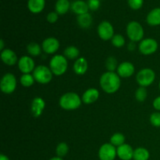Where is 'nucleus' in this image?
<instances>
[{"label":"nucleus","mask_w":160,"mask_h":160,"mask_svg":"<svg viewBox=\"0 0 160 160\" xmlns=\"http://www.w3.org/2000/svg\"><path fill=\"white\" fill-rule=\"evenodd\" d=\"M100 87L107 94H114L120 89L121 81L117 72L106 71L102 73L99 80Z\"/></svg>","instance_id":"obj_1"},{"label":"nucleus","mask_w":160,"mask_h":160,"mask_svg":"<svg viewBox=\"0 0 160 160\" xmlns=\"http://www.w3.org/2000/svg\"><path fill=\"white\" fill-rule=\"evenodd\" d=\"M82 98L76 92H70L63 94L59 101V106L64 110H75L81 107Z\"/></svg>","instance_id":"obj_2"},{"label":"nucleus","mask_w":160,"mask_h":160,"mask_svg":"<svg viewBox=\"0 0 160 160\" xmlns=\"http://www.w3.org/2000/svg\"><path fill=\"white\" fill-rule=\"evenodd\" d=\"M49 68L53 75L62 76L67 72L68 69V61L62 55H55L52 57L49 62Z\"/></svg>","instance_id":"obj_3"},{"label":"nucleus","mask_w":160,"mask_h":160,"mask_svg":"<svg viewBox=\"0 0 160 160\" xmlns=\"http://www.w3.org/2000/svg\"><path fill=\"white\" fill-rule=\"evenodd\" d=\"M145 31L142 25L138 21H131L127 25V35L128 38L134 42L143 40Z\"/></svg>","instance_id":"obj_4"},{"label":"nucleus","mask_w":160,"mask_h":160,"mask_svg":"<svg viewBox=\"0 0 160 160\" xmlns=\"http://www.w3.org/2000/svg\"><path fill=\"white\" fill-rule=\"evenodd\" d=\"M36 82L41 84H48L52 79L53 73L49 67L44 65H39L35 67L32 73Z\"/></svg>","instance_id":"obj_5"},{"label":"nucleus","mask_w":160,"mask_h":160,"mask_svg":"<svg viewBox=\"0 0 160 160\" xmlns=\"http://www.w3.org/2000/svg\"><path fill=\"white\" fill-rule=\"evenodd\" d=\"M17 81L15 75L12 73H6L2 78L0 81V88L6 95H10L15 92Z\"/></svg>","instance_id":"obj_6"},{"label":"nucleus","mask_w":160,"mask_h":160,"mask_svg":"<svg viewBox=\"0 0 160 160\" xmlns=\"http://www.w3.org/2000/svg\"><path fill=\"white\" fill-rule=\"evenodd\" d=\"M156 80V73L150 68H144L136 75V81L140 87H148Z\"/></svg>","instance_id":"obj_7"},{"label":"nucleus","mask_w":160,"mask_h":160,"mask_svg":"<svg viewBox=\"0 0 160 160\" xmlns=\"http://www.w3.org/2000/svg\"><path fill=\"white\" fill-rule=\"evenodd\" d=\"M157 41L155 40L154 38H144L143 40L141 41L138 45V49L142 54L145 56H149V55L153 54L156 52L158 49Z\"/></svg>","instance_id":"obj_8"},{"label":"nucleus","mask_w":160,"mask_h":160,"mask_svg":"<svg viewBox=\"0 0 160 160\" xmlns=\"http://www.w3.org/2000/svg\"><path fill=\"white\" fill-rule=\"evenodd\" d=\"M97 32L100 38L103 41H109L112 38L114 34V28L112 23L109 21L101 22L97 28Z\"/></svg>","instance_id":"obj_9"},{"label":"nucleus","mask_w":160,"mask_h":160,"mask_svg":"<svg viewBox=\"0 0 160 160\" xmlns=\"http://www.w3.org/2000/svg\"><path fill=\"white\" fill-rule=\"evenodd\" d=\"M117 156V148L111 143H105L98 150L100 160H114Z\"/></svg>","instance_id":"obj_10"},{"label":"nucleus","mask_w":160,"mask_h":160,"mask_svg":"<svg viewBox=\"0 0 160 160\" xmlns=\"http://www.w3.org/2000/svg\"><path fill=\"white\" fill-rule=\"evenodd\" d=\"M19 70H20L23 74L24 73H31L35 69V64H34V59L31 58V56H23L19 59L18 62Z\"/></svg>","instance_id":"obj_11"},{"label":"nucleus","mask_w":160,"mask_h":160,"mask_svg":"<svg viewBox=\"0 0 160 160\" xmlns=\"http://www.w3.org/2000/svg\"><path fill=\"white\" fill-rule=\"evenodd\" d=\"M60 44L59 40L54 37H48L42 42V51L48 55L55 54L59 50Z\"/></svg>","instance_id":"obj_12"},{"label":"nucleus","mask_w":160,"mask_h":160,"mask_svg":"<svg viewBox=\"0 0 160 160\" xmlns=\"http://www.w3.org/2000/svg\"><path fill=\"white\" fill-rule=\"evenodd\" d=\"M135 72V67L134 64L128 61L122 62L119 64L118 68L117 70V73L120 78H128L132 76Z\"/></svg>","instance_id":"obj_13"},{"label":"nucleus","mask_w":160,"mask_h":160,"mask_svg":"<svg viewBox=\"0 0 160 160\" xmlns=\"http://www.w3.org/2000/svg\"><path fill=\"white\" fill-rule=\"evenodd\" d=\"M45 108V102L41 97H35L31 102V114L35 118H38L43 113Z\"/></svg>","instance_id":"obj_14"},{"label":"nucleus","mask_w":160,"mask_h":160,"mask_svg":"<svg viewBox=\"0 0 160 160\" xmlns=\"http://www.w3.org/2000/svg\"><path fill=\"white\" fill-rule=\"evenodd\" d=\"M1 59L7 66H13L19 61L17 54L10 48H5L1 52Z\"/></svg>","instance_id":"obj_15"},{"label":"nucleus","mask_w":160,"mask_h":160,"mask_svg":"<svg viewBox=\"0 0 160 160\" xmlns=\"http://www.w3.org/2000/svg\"><path fill=\"white\" fill-rule=\"evenodd\" d=\"M117 156L121 160H131L134 156V151L132 147L128 144H123L117 147Z\"/></svg>","instance_id":"obj_16"},{"label":"nucleus","mask_w":160,"mask_h":160,"mask_svg":"<svg viewBox=\"0 0 160 160\" xmlns=\"http://www.w3.org/2000/svg\"><path fill=\"white\" fill-rule=\"evenodd\" d=\"M100 93L98 89L88 88L84 92L82 95V102L85 104H92L95 102L99 98Z\"/></svg>","instance_id":"obj_17"},{"label":"nucleus","mask_w":160,"mask_h":160,"mask_svg":"<svg viewBox=\"0 0 160 160\" xmlns=\"http://www.w3.org/2000/svg\"><path fill=\"white\" fill-rule=\"evenodd\" d=\"M73 12L77 14L78 16L81 15L88 12L89 8L88 6L87 2L83 0H75L71 3V8H70Z\"/></svg>","instance_id":"obj_18"},{"label":"nucleus","mask_w":160,"mask_h":160,"mask_svg":"<svg viewBox=\"0 0 160 160\" xmlns=\"http://www.w3.org/2000/svg\"><path fill=\"white\" fill-rule=\"evenodd\" d=\"M88 63L87 59L84 57H79L73 63V70L78 75H84L88 71Z\"/></svg>","instance_id":"obj_19"},{"label":"nucleus","mask_w":160,"mask_h":160,"mask_svg":"<svg viewBox=\"0 0 160 160\" xmlns=\"http://www.w3.org/2000/svg\"><path fill=\"white\" fill-rule=\"evenodd\" d=\"M45 6V0H28V8L31 12L38 14L44 10Z\"/></svg>","instance_id":"obj_20"},{"label":"nucleus","mask_w":160,"mask_h":160,"mask_svg":"<svg viewBox=\"0 0 160 160\" xmlns=\"http://www.w3.org/2000/svg\"><path fill=\"white\" fill-rule=\"evenodd\" d=\"M146 22L149 26L156 27L160 25V8H155L148 13Z\"/></svg>","instance_id":"obj_21"},{"label":"nucleus","mask_w":160,"mask_h":160,"mask_svg":"<svg viewBox=\"0 0 160 160\" xmlns=\"http://www.w3.org/2000/svg\"><path fill=\"white\" fill-rule=\"evenodd\" d=\"M77 21H78V24L79 25L80 28L86 29V28H89L92 26L93 18L89 12H87V13L78 16Z\"/></svg>","instance_id":"obj_22"},{"label":"nucleus","mask_w":160,"mask_h":160,"mask_svg":"<svg viewBox=\"0 0 160 160\" xmlns=\"http://www.w3.org/2000/svg\"><path fill=\"white\" fill-rule=\"evenodd\" d=\"M70 8H71V4L69 0H57L55 4V11L59 15L66 14Z\"/></svg>","instance_id":"obj_23"},{"label":"nucleus","mask_w":160,"mask_h":160,"mask_svg":"<svg viewBox=\"0 0 160 160\" xmlns=\"http://www.w3.org/2000/svg\"><path fill=\"white\" fill-rule=\"evenodd\" d=\"M150 157V153L148 149L143 147H139L134 149V156L133 159L134 160H148Z\"/></svg>","instance_id":"obj_24"},{"label":"nucleus","mask_w":160,"mask_h":160,"mask_svg":"<svg viewBox=\"0 0 160 160\" xmlns=\"http://www.w3.org/2000/svg\"><path fill=\"white\" fill-rule=\"evenodd\" d=\"M63 54L67 59H78L80 56V50L77 47L71 45L65 48Z\"/></svg>","instance_id":"obj_25"},{"label":"nucleus","mask_w":160,"mask_h":160,"mask_svg":"<svg viewBox=\"0 0 160 160\" xmlns=\"http://www.w3.org/2000/svg\"><path fill=\"white\" fill-rule=\"evenodd\" d=\"M27 51L30 56L32 57H36L42 54V48L36 42H31L27 46Z\"/></svg>","instance_id":"obj_26"},{"label":"nucleus","mask_w":160,"mask_h":160,"mask_svg":"<svg viewBox=\"0 0 160 160\" xmlns=\"http://www.w3.org/2000/svg\"><path fill=\"white\" fill-rule=\"evenodd\" d=\"M20 82L23 87L29 88L34 84L35 80H34L33 74H31V73H24L20 77Z\"/></svg>","instance_id":"obj_27"},{"label":"nucleus","mask_w":160,"mask_h":160,"mask_svg":"<svg viewBox=\"0 0 160 160\" xmlns=\"http://www.w3.org/2000/svg\"><path fill=\"white\" fill-rule=\"evenodd\" d=\"M125 140H126V138L123 134H121V133H115V134L111 136L109 143H111L115 147H119L125 144Z\"/></svg>","instance_id":"obj_28"},{"label":"nucleus","mask_w":160,"mask_h":160,"mask_svg":"<svg viewBox=\"0 0 160 160\" xmlns=\"http://www.w3.org/2000/svg\"><path fill=\"white\" fill-rule=\"evenodd\" d=\"M105 66H106L107 71L115 72L117 70V68H118V61H117V59L114 56H109L106 59Z\"/></svg>","instance_id":"obj_29"},{"label":"nucleus","mask_w":160,"mask_h":160,"mask_svg":"<svg viewBox=\"0 0 160 160\" xmlns=\"http://www.w3.org/2000/svg\"><path fill=\"white\" fill-rule=\"evenodd\" d=\"M56 152L58 157L62 158L69 152V146L66 142H60L58 144L56 148Z\"/></svg>","instance_id":"obj_30"},{"label":"nucleus","mask_w":160,"mask_h":160,"mask_svg":"<svg viewBox=\"0 0 160 160\" xmlns=\"http://www.w3.org/2000/svg\"><path fill=\"white\" fill-rule=\"evenodd\" d=\"M148 96V92H147L146 88L139 87L135 92V98L138 102H145Z\"/></svg>","instance_id":"obj_31"},{"label":"nucleus","mask_w":160,"mask_h":160,"mask_svg":"<svg viewBox=\"0 0 160 160\" xmlns=\"http://www.w3.org/2000/svg\"><path fill=\"white\" fill-rule=\"evenodd\" d=\"M112 45L116 48H122L125 45V38L122 34H115L111 39Z\"/></svg>","instance_id":"obj_32"},{"label":"nucleus","mask_w":160,"mask_h":160,"mask_svg":"<svg viewBox=\"0 0 160 160\" xmlns=\"http://www.w3.org/2000/svg\"><path fill=\"white\" fill-rule=\"evenodd\" d=\"M150 123L153 127L156 128H160V112H152L150 116Z\"/></svg>","instance_id":"obj_33"},{"label":"nucleus","mask_w":160,"mask_h":160,"mask_svg":"<svg viewBox=\"0 0 160 160\" xmlns=\"http://www.w3.org/2000/svg\"><path fill=\"white\" fill-rule=\"evenodd\" d=\"M128 6L133 10H138L143 6L144 0H128Z\"/></svg>","instance_id":"obj_34"},{"label":"nucleus","mask_w":160,"mask_h":160,"mask_svg":"<svg viewBox=\"0 0 160 160\" xmlns=\"http://www.w3.org/2000/svg\"><path fill=\"white\" fill-rule=\"evenodd\" d=\"M88 6L90 10L96 11L99 9L100 7V0H88L87 2Z\"/></svg>","instance_id":"obj_35"},{"label":"nucleus","mask_w":160,"mask_h":160,"mask_svg":"<svg viewBox=\"0 0 160 160\" xmlns=\"http://www.w3.org/2000/svg\"><path fill=\"white\" fill-rule=\"evenodd\" d=\"M59 19V14L54 11V12H50L47 14L46 20L48 23H55Z\"/></svg>","instance_id":"obj_36"},{"label":"nucleus","mask_w":160,"mask_h":160,"mask_svg":"<svg viewBox=\"0 0 160 160\" xmlns=\"http://www.w3.org/2000/svg\"><path fill=\"white\" fill-rule=\"evenodd\" d=\"M153 108L156 109V111H160V96L156 97L152 102Z\"/></svg>","instance_id":"obj_37"},{"label":"nucleus","mask_w":160,"mask_h":160,"mask_svg":"<svg viewBox=\"0 0 160 160\" xmlns=\"http://www.w3.org/2000/svg\"><path fill=\"white\" fill-rule=\"evenodd\" d=\"M136 47H137V45H136V42H131V41L128 45V49L129 50L130 52H133L136 49Z\"/></svg>","instance_id":"obj_38"},{"label":"nucleus","mask_w":160,"mask_h":160,"mask_svg":"<svg viewBox=\"0 0 160 160\" xmlns=\"http://www.w3.org/2000/svg\"><path fill=\"white\" fill-rule=\"evenodd\" d=\"M4 45H5V43H4V41L2 39L1 41H0V50H1V52L2 51V50H4Z\"/></svg>","instance_id":"obj_39"},{"label":"nucleus","mask_w":160,"mask_h":160,"mask_svg":"<svg viewBox=\"0 0 160 160\" xmlns=\"http://www.w3.org/2000/svg\"><path fill=\"white\" fill-rule=\"evenodd\" d=\"M0 160H9V158H8L7 156L4 154L0 155Z\"/></svg>","instance_id":"obj_40"},{"label":"nucleus","mask_w":160,"mask_h":160,"mask_svg":"<svg viewBox=\"0 0 160 160\" xmlns=\"http://www.w3.org/2000/svg\"><path fill=\"white\" fill-rule=\"evenodd\" d=\"M49 160H63V159H62V158H60V157H58V156H56V157L52 158V159H50Z\"/></svg>","instance_id":"obj_41"},{"label":"nucleus","mask_w":160,"mask_h":160,"mask_svg":"<svg viewBox=\"0 0 160 160\" xmlns=\"http://www.w3.org/2000/svg\"><path fill=\"white\" fill-rule=\"evenodd\" d=\"M159 90H160V81H159Z\"/></svg>","instance_id":"obj_42"},{"label":"nucleus","mask_w":160,"mask_h":160,"mask_svg":"<svg viewBox=\"0 0 160 160\" xmlns=\"http://www.w3.org/2000/svg\"><path fill=\"white\" fill-rule=\"evenodd\" d=\"M100 1H101V0H100Z\"/></svg>","instance_id":"obj_43"}]
</instances>
